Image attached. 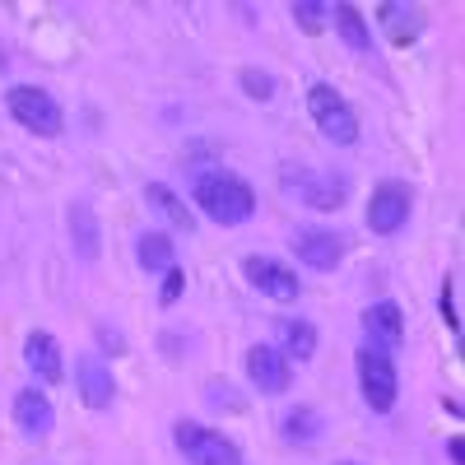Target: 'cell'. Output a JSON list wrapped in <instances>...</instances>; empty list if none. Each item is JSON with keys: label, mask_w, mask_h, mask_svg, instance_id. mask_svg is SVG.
<instances>
[{"label": "cell", "mask_w": 465, "mask_h": 465, "mask_svg": "<svg viewBox=\"0 0 465 465\" xmlns=\"http://www.w3.org/2000/svg\"><path fill=\"white\" fill-rule=\"evenodd\" d=\"M15 429H19L28 442L52 438V429H56V410H52V401L37 391V386H24V391L15 396Z\"/></svg>", "instance_id": "cell-14"}, {"label": "cell", "mask_w": 465, "mask_h": 465, "mask_svg": "<svg viewBox=\"0 0 465 465\" xmlns=\"http://www.w3.org/2000/svg\"><path fill=\"white\" fill-rule=\"evenodd\" d=\"M24 363L37 372L43 386H61L65 381V354H61V340L52 331H28L24 335Z\"/></svg>", "instance_id": "cell-13"}, {"label": "cell", "mask_w": 465, "mask_h": 465, "mask_svg": "<svg viewBox=\"0 0 465 465\" xmlns=\"http://www.w3.org/2000/svg\"><path fill=\"white\" fill-rule=\"evenodd\" d=\"M173 447L191 460V465H242V451L232 438H223L210 423L196 419H177L173 423Z\"/></svg>", "instance_id": "cell-3"}, {"label": "cell", "mask_w": 465, "mask_h": 465, "mask_svg": "<svg viewBox=\"0 0 465 465\" xmlns=\"http://www.w3.org/2000/svg\"><path fill=\"white\" fill-rule=\"evenodd\" d=\"M247 377H252V386L261 396H284L293 386V363L275 344H252L247 349Z\"/></svg>", "instance_id": "cell-9"}, {"label": "cell", "mask_w": 465, "mask_h": 465, "mask_svg": "<svg viewBox=\"0 0 465 465\" xmlns=\"http://www.w3.org/2000/svg\"><path fill=\"white\" fill-rule=\"evenodd\" d=\"M65 228H70V247L80 261H98L103 252V228H98V214L89 201H70L65 210Z\"/></svg>", "instance_id": "cell-15"}, {"label": "cell", "mask_w": 465, "mask_h": 465, "mask_svg": "<svg viewBox=\"0 0 465 465\" xmlns=\"http://www.w3.org/2000/svg\"><path fill=\"white\" fill-rule=\"evenodd\" d=\"M191 201L201 205L205 219H214L219 228H238L256 214V191L252 182H242L238 173H228L219 163H205L191 173Z\"/></svg>", "instance_id": "cell-1"}, {"label": "cell", "mask_w": 465, "mask_h": 465, "mask_svg": "<svg viewBox=\"0 0 465 465\" xmlns=\"http://www.w3.org/2000/svg\"><path fill=\"white\" fill-rule=\"evenodd\" d=\"M377 24H381V33H386L391 47H410V43H419V33H423V10L386 0V5H377Z\"/></svg>", "instance_id": "cell-16"}, {"label": "cell", "mask_w": 465, "mask_h": 465, "mask_svg": "<svg viewBox=\"0 0 465 465\" xmlns=\"http://www.w3.org/2000/svg\"><path fill=\"white\" fill-rule=\"evenodd\" d=\"M135 261H140V270H168V265H177V252H173V238L168 232H140L135 238Z\"/></svg>", "instance_id": "cell-21"}, {"label": "cell", "mask_w": 465, "mask_h": 465, "mask_svg": "<svg viewBox=\"0 0 465 465\" xmlns=\"http://www.w3.org/2000/svg\"><path fill=\"white\" fill-rule=\"evenodd\" d=\"M182 289H186V270H182V265H168V270H163V293H159V307H173V302L182 298Z\"/></svg>", "instance_id": "cell-24"}, {"label": "cell", "mask_w": 465, "mask_h": 465, "mask_svg": "<svg viewBox=\"0 0 465 465\" xmlns=\"http://www.w3.org/2000/svg\"><path fill=\"white\" fill-rule=\"evenodd\" d=\"M322 433H326V414L312 405H293L280 414V438L289 447H312V442H322Z\"/></svg>", "instance_id": "cell-17"}, {"label": "cell", "mask_w": 465, "mask_h": 465, "mask_svg": "<svg viewBox=\"0 0 465 465\" xmlns=\"http://www.w3.org/2000/svg\"><path fill=\"white\" fill-rule=\"evenodd\" d=\"M238 84H242V94L252 98V103H270L275 98V74L270 70H256V65H247V70H238Z\"/></svg>", "instance_id": "cell-22"}, {"label": "cell", "mask_w": 465, "mask_h": 465, "mask_svg": "<svg viewBox=\"0 0 465 465\" xmlns=\"http://www.w3.org/2000/svg\"><path fill=\"white\" fill-rule=\"evenodd\" d=\"M144 201H149V210H159L177 232H196V214H191V205L177 196L173 186H163V182H149L144 186Z\"/></svg>", "instance_id": "cell-19"}, {"label": "cell", "mask_w": 465, "mask_h": 465, "mask_svg": "<svg viewBox=\"0 0 465 465\" xmlns=\"http://www.w3.org/2000/svg\"><path fill=\"white\" fill-rule=\"evenodd\" d=\"M242 275L256 293L265 298H275V302H293L302 293V280H298V270H289L284 261L275 256H242Z\"/></svg>", "instance_id": "cell-8"}, {"label": "cell", "mask_w": 465, "mask_h": 465, "mask_svg": "<svg viewBox=\"0 0 465 465\" xmlns=\"http://www.w3.org/2000/svg\"><path fill=\"white\" fill-rule=\"evenodd\" d=\"M289 247H293V256H298L302 265L335 270V265L344 261V252H349V238H344V232H335V228H298Z\"/></svg>", "instance_id": "cell-10"}, {"label": "cell", "mask_w": 465, "mask_h": 465, "mask_svg": "<svg viewBox=\"0 0 465 465\" xmlns=\"http://www.w3.org/2000/svg\"><path fill=\"white\" fill-rule=\"evenodd\" d=\"M354 368H359V391H363V405L372 414H391L396 401H401V372H396V354H386L377 344H363L354 354Z\"/></svg>", "instance_id": "cell-2"}, {"label": "cell", "mask_w": 465, "mask_h": 465, "mask_svg": "<svg viewBox=\"0 0 465 465\" xmlns=\"http://www.w3.org/2000/svg\"><path fill=\"white\" fill-rule=\"evenodd\" d=\"M410 210H414V191L405 182H381L368 196V228L377 238H391V232L410 223Z\"/></svg>", "instance_id": "cell-7"}, {"label": "cell", "mask_w": 465, "mask_h": 465, "mask_svg": "<svg viewBox=\"0 0 465 465\" xmlns=\"http://www.w3.org/2000/svg\"><path fill=\"white\" fill-rule=\"evenodd\" d=\"M275 349H280L289 363H312V359H317V326L302 322V317H284Z\"/></svg>", "instance_id": "cell-18"}, {"label": "cell", "mask_w": 465, "mask_h": 465, "mask_svg": "<svg viewBox=\"0 0 465 465\" xmlns=\"http://www.w3.org/2000/svg\"><path fill=\"white\" fill-rule=\"evenodd\" d=\"M363 344H377V349H386V354H396V349L405 344V312H401V302L381 298V302L368 307V312H363Z\"/></svg>", "instance_id": "cell-11"}, {"label": "cell", "mask_w": 465, "mask_h": 465, "mask_svg": "<svg viewBox=\"0 0 465 465\" xmlns=\"http://www.w3.org/2000/svg\"><path fill=\"white\" fill-rule=\"evenodd\" d=\"M205 401H210L214 410H242V401L232 396V386H228V381H219V377H214V381H205Z\"/></svg>", "instance_id": "cell-25"}, {"label": "cell", "mask_w": 465, "mask_h": 465, "mask_svg": "<svg viewBox=\"0 0 465 465\" xmlns=\"http://www.w3.org/2000/svg\"><path fill=\"white\" fill-rule=\"evenodd\" d=\"M442 322H447L451 331H460V307H456V275H447V280H442Z\"/></svg>", "instance_id": "cell-26"}, {"label": "cell", "mask_w": 465, "mask_h": 465, "mask_svg": "<svg viewBox=\"0 0 465 465\" xmlns=\"http://www.w3.org/2000/svg\"><path fill=\"white\" fill-rule=\"evenodd\" d=\"M447 456H451V465H465V442H460V433L447 438Z\"/></svg>", "instance_id": "cell-28"}, {"label": "cell", "mask_w": 465, "mask_h": 465, "mask_svg": "<svg viewBox=\"0 0 465 465\" xmlns=\"http://www.w3.org/2000/svg\"><path fill=\"white\" fill-rule=\"evenodd\" d=\"M94 335H98V344L107 349L112 359H122V354H126V335H122V331H112V326H98Z\"/></svg>", "instance_id": "cell-27"}, {"label": "cell", "mask_w": 465, "mask_h": 465, "mask_svg": "<svg viewBox=\"0 0 465 465\" xmlns=\"http://www.w3.org/2000/svg\"><path fill=\"white\" fill-rule=\"evenodd\" d=\"M307 112H312L317 131L331 144H354L359 140V112L349 107L331 84H312V89H307Z\"/></svg>", "instance_id": "cell-5"}, {"label": "cell", "mask_w": 465, "mask_h": 465, "mask_svg": "<svg viewBox=\"0 0 465 465\" xmlns=\"http://www.w3.org/2000/svg\"><path fill=\"white\" fill-rule=\"evenodd\" d=\"M284 191L307 205V210H340L349 201V177L340 173H322V168H284Z\"/></svg>", "instance_id": "cell-6"}, {"label": "cell", "mask_w": 465, "mask_h": 465, "mask_svg": "<svg viewBox=\"0 0 465 465\" xmlns=\"http://www.w3.org/2000/svg\"><path fill=\"white\" fill-rule=\"evenodd\" d=\"M331 19H335V33L344 37L349 52H372V24L363 19L359 5H335Z\"/></svg>", "instance_id": "cell-20"}, {"label": "cell", "mask_w": 465, "mask_h": 465, "mask_svg": "<svg viewBox=\"0 0 465 465\" xmlns=\"http://www.w3.org/2000/svg\"><path fill=\"white\" fill-rule=\"evenodd\" d=\"M5 107H10V116H15L24 131L43 135V140H56V135L65 131L61 103H56L47 89H37V84H15V89L5 94Z\"/></svg>", "instance_id": "cell-4"}, {"label": "cell", "mask_w": 465, "mask_h": 465, "mask_svg": "<svg viewBox=\"0 0 465 465\" xmlns=\"http://www.w3.org/2000/svg\"><path fill=\"white\" fill-rule=\"evenodd\" d=\"M289 15H293V24H298L302 33H312V37H317V33L326 28V19H331V10L317 5V0H293V10H289Z\"/></svg>", "instance_id": "cell-23"}, {"label": "cell", "mask_w": 465, "mask_h": 465, "mask_svg": "<svg viewBox=\"0 0 465 465\" xmlns=\"http://www.w3.org/2000/svg\"><path fill=\"white\" fill-rule=\"evenodd\" d=\"M335 465H359V460H335Z\"/></svg>", "instance_id": "cell-29"}, {"label": "cell", "mask_w": 465, "mask_h": 465, "mask_svg": "<svg viewBox=\"0 0 465 465\" xmlns=\"http://www.w3.org/2000/svg\"><path fill=\"white\" fill-rule=\"evenodd\" d=\"M74 391H80V401L89 410H107L116 401V377L103 363V354H80V363H74Z\"/></svg>", "instance_id": "cell-12"}]
</instances>
